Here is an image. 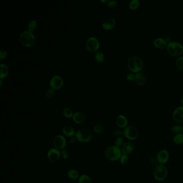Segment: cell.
<instances>
[{
	"mask_svg": "<svg viewBox=\"0 0 183 183\" xmlns=\"http://www.w3.org/2000/svg\"><path fill=\"white\" fill-rule=\"evenodd\" d=\"M79 183H91V180L89 176L87 175H82L79 177Z\"/></svg>",
	"mask_w": 183,
	"mask_h": 183,
	"instance_id": "26",
	"label": "cell"
},
{
	"mask_svg": "<svg viewBox=\"0 0 183 183\" xmlns=\"http://www.w3.org/2000/svg\"><path fill=\"white\" fill-rule=\"evenodd\" d=\"M68 177L70 179L72 180H76V179L79 178V172L78 171L74 170V169H72L70 170L67 173Z\"/></svg>",
	"mask_w": 183,
	"mask_h": 183,
	"instance_id": "22",
	"label": "cell"
},
{
	"mask_svg": "<svg viewBox=\"0 0 183 183\" xmlns=\"http://www.w3.org/2000/svg\"><path fill=\"white\" fill-rule=\"evenodd\" d=\"M85 46L89 52L94 53L98 50L100 44L98 39L95 37H90L87 40Z\"/></svg>",
	"mask_w": 183,
	"mask_h": 183,
	"instance_id": "8",
	"label": "cell"
},
{
	"mask_svg": "<svg viewBox=\"0 0 183 183\" xmlns=\"http://www.w3.org/2000/svg\"><path fill=\"white\" fill-rule=\"evenodd\" d=\"M61 151L56 148L50 149L47 153V158L51 162H56L60 159Z\"/></svg>",
	"mask_w": 183,
	"mask_h": 183,
	"instance_id": "12",
	"label": "cell"
},
{
	"mask_svg": "<svg viewBox=\"0 0 183 183\" xmlns=\"http://www.w3.org/2000/svg\"><path fill=\"white\" fill-rule=\"evenodd\" d=\"M20 41L24 46L30 47L35 44L36 38L32 32L28 30L24 31L20 34Z\"/></svg>",
	"mask_w": 183,
	"mask_h": 183,
	"instance_id": "2",
	"label": "cell"
},
{
	"mask_svg": "<svg viewBox=\"0 0 183 183\" xmlns=\"http://www.w3.org/2000/svg\"><path fill=\"white\" fill-rule=\"evenodd\" d=\"M124 140L122 137H118L117 139H115V146H116L117 147H121L124 144Z\"/></svg>",
	"mask_w": 183,
	"mask_h": 183,
	"instance_id": "33",
	"label": "cell"
},
{
	"mask_svg": "<svg viewBox=\"0 0 183 183\" xmlns=\"http://www.w3.org/2000/svg\"><path fill=\"white\" fill-rule=\"evenodd\" d=\"M115 24L116 21L114 18H108L103 22L102 27L105 30H110L115 28Z\"/></svg>",
	"mask_w": 183,
	"mask_h": 183,
	"instance_id": "16",
	"label": "cell"
},
{
	"mask_svg": "<svg viewBox=\"0 0 183 183\" xmlns=\"http://www.w3.org/2000/svg\"><path fill=\"white\" fill-rule=\"evenodd\" d=\"M167 50L171 56L173 57L181 56L183 53V45L177 41H171L168 44Z\"/></svg>",
	"mask_w": 183,
	"mask_h": 183,
	"instance_id": "3",
	"label": "cell"
},
{
	"mask_svg": "<svg viewBox=\"0 0 183 183\" xmlns=\"http://www.w3.org/2000/svg\"><path fill=\"white\" fill-rule=\"evenodd\" d=\"M61 156L63 157V159H67L69 157V153L68 150L66 149H62L61 151Z\"/></svg>",
	"mask_w": 183,
	"mask_h": 183,
	"instance_id": "35",
	"label": "cell"
},
{
	"mask_svg": "<svg viewBox=\"0 0 183 183\" xmlns=\"http://www.w3.org/2000/svg\"><path fill=\"white\" fill-rule=\"evenodd\" d=\"M0 83H1V85H0V87H1L2 86V80H0Z\"/></svg>",
	"mask_w": 183,
	"mask_h": 183,
	"instance_id": "43",
	"label": "cell"
},
{
	"mask_svg": "<svg viewBox=\"0 0 183 183\" xmlns=\"http://www.w3.org/2000/svg\"><path fill=\"white\" fill-rule=\"evenodd\" d=\"M171 132L176 134L183 133V127L181 125H174L171 127Z\"/></svg>",
	"mask_w": 183,
	"mask_h": 183,
	"instance_id": "23",
	"label": "cell"
},
{
	"mask_svg": "<svg viewBox=\"0 0 183 183\" xmlns=\"http://www.w3.org/2000/svg\"><path fill=\"white\" fill-rule=\"evenodd\" d=\"M77 141L85 143L91 141L93 137V132L88 129H81L77 131L75 135Z\"/></svg>",
	"mask_w": 183,
	"mask_h": 183,
	"instance_id": "6",
	"label": "cell"
},
{
	"mask_svg": "<svg viewBox=\"0 0 183 183\" xmlns=\"http://www.w3.org/2000/svg\"><path fill=\"white\" fill-rule=\"evenodd\" d=\"M72 120L77 124H81L85 121V116L83 113L76 112L74 113L72 117Z\"/></svg>",
	"mask_w": 183,
	"mask_h": 183,
	"instance_id": "17",
	"label": "cell"
},
{
	"mask_svg": "<svg viewBox=\"0 0 183 183\" xmlns=\"http://www.w3.org/2000/svg\"><path fill=\"white\" fill-rule=\"evenodd\" d=\"M53 144L55 148L63 149L66 146L67 141L66 138L62 135H58L54 137L53 141Z\"/></svg>",
	"mask_w": 183,
	"mask_h": 183,
	"instance_id": "10",
	"label": "cell"
},
{
	"mask_svg": "<svg viewBox=\"0 0 183 183\" xmlns=\"http://www.w3.org/2000/svg\"><path fill=\"white\" fill-rule=\"evenodd\" d=\"M156 159L159 164L164 165L169 159V153L165 149H161L156 155Z\"/></svg>",
	"mask_w": 183,
	"mask_h": 183,
	"instance_id": "11",
	"label": "cell"
},
{
	"mask_svg": "<svg viewBox=\"0 0 183 183\" xmlns=\"http://www.w3.org/2000/svg\"><path fill=\"white\" fill-rule=\"evenodd\" d=\"M181 104H182V106H183V96L182 97V98H181Z\"/></svg>",
	"mask_w": 183,
	"mask_h": 183,
	"instance_id": "44",
	"label": "cell"
},
{
	"mask_svg": "<svg viewBox=\"0 0 183 183\" xmlns=\"http://www.w3.org/2000/svg\"><path fill=\"white\" fill-rule=\"evenodd\" d=\"M113 134L118 137H121L122 135H124V132L123 131L120 130H116L113 132Z\"/></svg>",
	"mask_w": 183,
	"mask_h": 183,
	"instance_id": "39",
	"label": "cell"
},
{
	"mask_svg": "<svg viewBox=\"0 0 183 183\" xmlns=\"http://www.w3.org/2000/svg\"><path fill=\"white\" fill-rule=\"evenodd\" d=\"M101 2H103V3H106V2L107 3L109 1H108V0H106V1H102V0H101Z\"/></svg>",
	"mask_w": 183,
	"mask_h": 183,
	"instance_id": "42",
	"label": "cell"
},
{
	"mask_svg": "<svg viewBox=\"0 0 183 183\" xmlns=\"http://www.w3.org/2000/svg\"><path fill=\"white\" fill-rule=\"evenodd\" d=\"M176 66L179 70H183V56H180L176 61Z\"/></svg>",
	"mask_w": 183,
	"mask_h": 183,
	"instance_id": "30",
	"label": "cell"
},
{
	"mask_svg": "<svg viewBox=\"0 0 183 183\" xmlns=\"http://www.w3.org/2000/svg\"><path fill=\"white\" fill-rule=\"evenodd\" d=\"M149 161H150V164L154 168L156 167L157 165H159V163H158V162H157L156 158L151 157V158L150 159H149Z\"/></svg>",
	"mask_w": 183,
	"mask_h": 183,
	"instance_id": "37",
	"label": "cell"
},
{
	"mask_svg": "<svg viewBox=\"0 0 183 183\" xmlns=\"http://www.w3.org/2000/svg\"><path fill=\"white\" fill-rule=\"evenodd\" d=\"M172 118L176 123H183V106L178 107L173 111Z\"/></svg>",
	"mask_w": 183,
	"mask_h": 183,
	"instance_id": "13",
	"label": "cell"
},
{
	"mask_svg": "<svg viewBox=\"0 0 183 183\" xmlns=\"http://www.w3.org/2000/svg\"><path fill=\"white\" fill-rule=\"evenodd\" d=\"M63 133L65 136L69 137H74L76 134L74 129L69 125H67L63 127Z\"/></svg>",
	"mask_w": 183,
	"mask_h": 183,
	"instance_id": "19",
	"label": "cell"
},
{
	"mask_svg": "<svg viewBox=\"0 0 183 183\" xmlns=\"http://www.w3.org/2000/svg\"><path fill=\"white\" fill-rule=\"evenodd\" d=\"M135 82L139 85H142L146 82V76L142 72H139L136 73L135 75Z\"/></svg>",
	"mask_w": 183,
	"mask_h": 183,
	"instance_id": "20",
	"label": "cell"
},
{
	"mask_svg": "<svg viewBox=\"0 0 183 183\" xmlns=\"http://www.w3.org/2000/svg\"><path fill=\"white\" fill-rule=\"evenodd\" d=\"M153 175L156 181H164L168 175V170L164 165L159 164L153 170Z\"/></svg>",
	"mask_w": 183,
	"mask_h": 183,
	"instance_id": "5",
	"label": "cell"
},
{
	"mask_svg": "<svg viewBox=\"0 0 183 183\" xmlns=\"http://www.w3.org/2000/svg\"><path fill=\"white\" fill-rule=\"evenodd\" d=\"M134 145L132 142L128 141L123 144L122 147H121V150L123 154L129 155L134 151Z\"/></svg>",
	"mask_w": 183,
	"mask_h": 183,
	"instance_id": "14",
	"label": "cell"
},
{
	"mask_svg": "<svg viewBox=\"0 0 183 183\" xmlns=\"http://www.w3.org/2000/svg\"><path fill=\"white\" fill-rule=\"evenodd\" d=\"M154 45L155 47L159 49H164L167 48L168 45V42L167 40L162 38H158L155 39L154 41Z\"/></svg>",
	"mask_w": 183,
	"mask_h": 183,
	"instance_id": "18",
	"label": "cell"
},
{
	"mask_svg": "<svg viewBox=\"0 0 183 183\" xmlns=\"http://www.w3.org/2000/svg\"><path fill=\"white\" fill-rule=\"evenodd\" d=\"M116 124L120 129H125L128 125V120L125 115H119L116 119Z\"/></svg>",
	"mask_w": 183,
	"mask_h": 183,
	"instance_id": "15",
	"label": "cell"
},
{
	"mask_svg": "<svg viewBox=\"0 0 183 183\" xmlns=\"http://www.w3.org/2000/svg\"><path fill=\"white\" fill-rule=\"evenodd\" d=\"M129 160V156H128V155L124 154H123L121 155V156L120 158L119 159L120 163L121 164H123V165L126 164L128 162Z\"/></svg>",
	"mask_w": 183,
	"mask_h": 183,
	"instance_id": "32",
	"label": "cell"
},
{
	"mask_svg": "<svg viewBox=\"0 0 183 183\" xmlns=\"http://www.w3.org/2000/svg\"><path fill=\"white\" fill-rule=\"evenodd\" d=\"M50 85L51 88L54 90L60 89L63 85V80L59 75H54L50 79Z\"/></svg>",
	"mask_w": 183,
	"mask_h": 183,
	"instance_id": "9",
	"label": "cell"
},
{
	"mask_svg": "<svg viewBox=\"0 0 183 183\" xmlns=\"http://www.w3.org/2000/svg\"><path fill=\"white\" fill-rule=\"evenodd\" d=\"M0 79L6 78L9 74V68L7 64L1 63L0 65Z\"/></svg>",
	"mask_w": 183,
	"mask_h": 183,
	"instance_id": "21",
	"label": "cell"
},
{
	"mask_svg": "<svg viewBox=\"0 0 183 183\" xmlns=\"http://www.w3.org/2000/svg\"><path fill=\"white\" fill-rule=\"evenodd\" d=\"M93 130L97 134H100L102 133L104 131V127L102 124H98L94 126V127L93 128Z\"/></svg>",
	"mask_w": 183,
	"mask_h": 183,
	"instance_id": "31",
	"label": "cell"
},
{
	"mask_svg": "<svg viewBox=\"0 0 183 183\" xmlns=\"http://www.w3.org/2000/svg\"><path fill=\"white\" fill-rule=\"evenodd\" d=\"M37 22L36 20H32L28 22V31L32 32V31H34L37 28Z\"/></svg>",
	"mask_w": 183,
	"mask_h": 183,
	"instance_id": "29",
	"label": "cell"
},
{
	"mask_svg": "<svg viewBox=\"0 0 183 183\" xmlns=\"http://www.w3.org/2000/svg\"><path fill=\"white\" fill-rule=\"evenodd\" d=\"M173 142L176 145H181L183 144V133L175 135L173 137Z\"/></svg>",
	"mask_w": 183,
	"mask_h": 183,
	"instance_id": "24",
	"label": "cell"
},
{
	"mask_svg": "<svg viewBox=\"0 0 183 183\" xmlns=\"http://www.w3.org/2000/svg\"><path fill=\"white\" fill-rule=\"evenodd\" d=\"M140 6V2L139 0H132L129 3V9L134 10L137 9Z\"/></svg>",
	"mask_w": 183,
	"mask_h": 183,
	"instance_id": "25",
	"label": "cell"
},
{
	"mask_svg": "<svg viewBox=\"0 0 183 183\" xmlns=\"http://www.w3.org/2000/svg\"><path fill=\"white\" fill-rule=\"evenodd\" d=\"M63 115L64 117L70 118L72 117L74 113L72 109H71L70 107H66L63 111Z\"/></svg>",
	"mask_w": 183,
	"mask_h": 183,
	"instance_id": "27",
	"label": "cell"
},
{
	"mask_svg": "<svg viewBox=\"0 0 183 183\" xmlns=\"http://www.w3.org/2000/svg\"><path fill=\"white\" fill-rule=\"evenodd\" d=\"M95 60L99 63H103L104 60V55L101 52H97L95 53Z\"/></svg>",
	"mask_w": 183,
	"mask_h": 183,
	"instance_id": "28",
	"label": "cell"
},
{
	"mask_svg": "<svg viewBox=\"0 0 183 183\" xmlns=\"http://www.w3.org/2000/svg\"><path fill=\"white\" fill-rule=\"evenodd\" d=\"M76 140V138L75 137H70V139H69V142L71 144H72V143H75Z\"/></svg>",
	"mask_w": 183,
	"mask_h": 183,
	"instance_id": "41",
	"label": "cell"
},
{
	"mask_svg": "<svg viewBox=\"0 0 183 183\" xmlns=\"http://www.w3.org/2000/svg\"><path fill=\"white\" fill-rule=\"evenodd\" d=\"M8 56V53L6 50H0V59H4L6 58Z\"/></svg>",
	"mask_w": 183,
	"mask_h": 183,
	"instance_id": "38",
	"label": "cell"
},
{
	"mask_svg": "<svg viewBox=\"0 0 183 183\" xmlns=\"http://www.w3.org/2000/svg\"><path fill=\"white\" fill-rule=\"evenodd\" d=\"M105 156L111 161H118L123 154L120 148L116 146H112L108 147L105 151Z\"/></svg>",
	"mask_w": 183,
	"mask_h": 183,
	"instance_id": "4",
	"label": "cell"
},
{
	"mask_svg": "<svg viewBox=\"0 0 183 183\" xmlns=\"http://www.w3.org/2000/svg\"><path fill=\"white\" fill-rule=\"evenodd\" d=\"M127 67L132 72L137 73L143 68V62L137 56H132L127 61Z\"/></svg>",
	"mask_w": 183,
	"mask_h": 183,
	"instance_id": "1",
	"label": "cell"
},
{
	"mask_svg": "<svg viewBox=\"0 0 183 183\" xmlns=\"http://www.w3.org/2000/svg\"><path fill=\"white\" fill-rule=\"evenodd\" d=\"M126 79L129 81L134 80L135 79V75L133 74L132 73H129L126 76Z\"/></svg>",
	"mask_w": 183,
	"mask_h": 183,
	"instance_id": "40",
	"label": "cell"
},
{
	"mask_svg": "<svg viewBox=\"0 0 183 183\" xmlns=\"http://www.w3.org/2000/svg\"><path fill=\"white\" fill-rule=\"evenodd\" d=\"M123 132L124 135L127 139L131 141L137 140L139 135V132L137 128L132 125L127 126V127L124 129Z\"/></svg>",
	"mask_w": 183,
	"mask_h": 183,
	"instance_id": "7",
	"label": "cell"
},
{
	"mask_svg": "<svg viewBox=\"0 0 183 183\" xmlns=\"http://www.w3.org/2000/svg\"><path fill=\"white\" fill-rule=\"evenodd\" d=\"M54 90H53L52 88L48 89L46 93V97L47 98H52L54 96Z\"/></svg>",
	"mask_w": 183,
	"mask_h": 183,
	"instance_id": "34",
	"label": "cell"
},
{
	"mask_svg": "<svg viewBox=\"0 0 183 183\" xmlns=\"http://www.w3.org/2000/svg\"><path fill=\"white\" fill-rule=\"evenodd\" d=\"M107 7L112 9V8H115V7L117 6V2L115 1H110L107 3Z\"/></svg>",
	"mask_w": 183,
	"mask_h": 183,
	"instance_id": "36",
	"label": "cell"
}]
</instances>
